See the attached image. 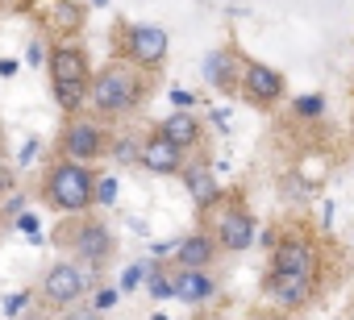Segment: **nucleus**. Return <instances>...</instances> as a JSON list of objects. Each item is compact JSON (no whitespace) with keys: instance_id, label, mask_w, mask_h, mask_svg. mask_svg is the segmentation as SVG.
Returning <instances> with one entry per match:
<instances>
[{"instance_id":"nucleus-15","label":"nucleus","mask_w":354,"mask_h":320,"mask_svg":"<svg viewBox=\"0 0 354 320\" xmlns=\"http://www.w3.org/2000/svg\"><path fill=\"white\" fill-rule=\"evenodd\" d=\"M267 291L279 308H304L317 291V279L313 274H267Z\"/></svg>"},{"instance_id":"nucleus-1","label":"nucleus","mask_w":354,"mask_h":320,"mask_svg":"<svg viewBox=\"0 0 354 320\" xmlns=\"http://www.w3.org/2000/svg\"><path fill=\"white\" fill-rule=\"evenodd\" d=\"M154 92V75L125 63V59H109L100 71H92L88 83V112L104 125L113 121H129L133 112H142V104Z\"/></svg>"},{"instance_id":"nucleus-22","label":"nucleus","mask_w":354,"mask_h":320,"mask_svg":"<svg viewBox=\"0 0 354 320\" xmlns=\"http://www.w3.org/2000/svg\"><path fill=\"white\" fill-rule=\"evenodd\" d=\"M113 299H117V291H100V295H96V312H104Z\"/></svg>"},{"instance_id":"nucleus-17","label":"nucleus","mask_w":354,"mask_h":320,"mask_svg":"<svg viewBox=\"0 0 354 320\" xmlns=\"http://www.w3.org/2000/svg\"><path fill=\"white\" fill-rule=\"evenodd\" d=\"M184 183H188V192H192V200H196V208H213L217 200H221V188H217V175L205 167V163H184Z\"/></svg>"},{"instance_id":"nucleus-21","label":"nucleus","mask_w":354,"mask_h":320,"mask_svg":"<svg viewBox=\"0 0 354 320\" xmlns=\"http://www.w3.org/2000/svg\"><path fill=\"white\" fill-rule=\"evenodd\" d=\"M142 279H146V266H129V270H125V279H121V291H133Z\"/></svg>"},{"instance_id":"nucleus-2","label":"nucleus","mask_w":354,"mask_h":320,"mask_svg":"<svg viewBox=\"0 0 354 320\" xmlns=\"http://www.w3.org/2000/svg\"><path fill=\"white\" fill-rule=\"evenodd\" d=\"M96 183H100L96 167L75 163V158H50L38 179V200L59 217H80L96 208Z\"/></svg>"},{"instance_id":"nucleus-23","label":"nucleus","mask_w":354,"mask_h":320,"mask_svg":"<svg viewBox=\"0 0 354 320\" xmlns=\"http://www.w3.org/2000/svg\"><path fill=\"white\" fill-rule=\"evenodd\" d=\"M201 320H217V316H201Z\"/></svg>"},{"instance_id":"nucleus-9","label":"nucleus","mask_w":354,"mask_h":320,"mask_svg":"<svg viewBox=\"0 0 354 320\" xmlns=\"http://www.w3.org/2000/svg\"><path fill=\"white\" fill-rule=\"evenodd\" d=\"M138 167H146L150 175H180L184 163H188V154L180 146H171L158 129H150L142 141H138V158H133Z\"/></svg>"},{"instance_id":"nucleus-20","label":"nucleus","mask_w":354,"mask_h":320,"mask_svg":"<svg viewBox=\"0 0 354 320\" xmlns=\"http://www.w3.org/2000/svg\"><path fill=\"white\" fill-rule=\"evenodd\" d=\"M13 179H9V137H5V129H0V188H9Z\"/></svg>"},{"instance_id":"nucleus-5","label":"nucleus","mask_w":354,"mask_h":320,"mask_svg":"<svg viewBox=\"0 0 354 320\" xmlns=\"http://www.w3.org/2000/svg\"><path fill=\"white\" fill-rule=\"evenodd\" d=\"M109 146H113V133L104 121H96L92 112H71L55 137V158H75V163L96 167L100 158H109Z\"/></svg>"},{"instance_id":"nucleus-18","label":"nucleus","mask_w":354,"mask_h":320,"mask_svg":"<svg viewBox=\"0 0 354 320\" xmlns=\"http://www.w3.org/2000/svg\"><path fill=\"white\" fill-rule=\"evenodd\" d=\"M146 287H150V295H154V299H167V295H171V270H162V266H150V279H146Z\"/></svg>"},{"instance_id":"nucleus-6","label":"nucleus","mask_w":354,"mask_h":320,"mask_svg":"<svg viewBox=\"0 0 354 320\" xmlns=\"http://www.w3.org/2000/svg\"><path fill=\"white\" fill-rule=\"evenodd\" d=\"M167 50H171V38L158 26H146V21H117L113 26V59H125V63L154 75L167 63Z\"/></svg>"},{"instance_id":"nucleus-10","label":"nucleus","mask_w":354,"mask_h":320,"mask_svg":"<svg viewBox=\"0 0 354 320\" xmlns=\"http://www.w3.org/2000/svg\"><path fill=\"white\" fill-rule=\"evenodd\" d=\"M271 270L275 274H313L317 279V246L304 233H288L271 250Z\"/></svg>"},{"instance_id":"nucleus-4","label":"nucleus","mask_w":354,"mask_h":320,"mask_svg":"<svg viewBox=\"0 0 354 320\" xmlns=\"http://www.w3.org/2000/svg\"><path fill=\"white\" fill-rule=\"evenodd\" d=\"M92 59L80 42H55L50 59H46V75H50V96L59 100L63 117L84 112L88 104V83H92Z\"/></svg>"},{"instance_id":"nucleus-8","label":"nucleus","mask_w":354,"mask_h":320,"mask_svg":"<svg viewBox=\"0 0 354 320\" xmlns=\"http://www.w3.org/2000/svg\"><path fill=\"white\" fill-rule=\"evenodd\" d=\"M283 92H288L283 71H275V67H267L259 59H246L242 63V79H238V96L242 100H250L254 108H271V104L283 100Z\"/></svg>"},{"instance_id":"nucleus-14","label":"nucleus","mask_w":354,"mask_h":320,"mask_svg":"<svg viewBox=\"0 0 354 320\" xmlns=\"http://www.w3.org/2000/svg\"><path fill=\"white\" fill-rule=\"evenodd\" d=\"M217 254H221L217 237L201 229V233H188L180 246L171 250V262H175V266H192V270H209V266L217 262Z\"/></svg>"},{"instance_id":"nucleus-3","label":"nucleus","mask_w":354,"mask_h":320,"mask_svg":"<svg viewBox=\"0 0 354 320\" xmlns=\"http://www.w3.org/2000/svg\"><path fill=\"white\" fill-rule=\"evenodd\" d=\"M50 241H55L67 258H75L88 274H100V270L113 262V254H117V237H113V229H109L96 212L63 217V225H55Z\"/></svg>"},{"instance_id":"nucleus-16","label":"nucleus","mask_w":354,"mask_h":320,"mask_svg":"<svg viewBox=\"0 0 354 320\" xmlns=\"http://www.w3.org/2000/svg\"><path fill=\"white\" fill-rule=\"evenodd\" d=\"M154 129H158L171 146H180L184 154H188V150H196V146L205 141V125H201V117H196V112H188V108L171 112V117H167V121H158Z\"/></svg>"},{"instance_id":"nucleus-19","label":"nucleus","mask_w":354,"mask_h":320,"mask_svg":"<svg viewBox=\"0 0 354 320\" xmlns=\"http://www.w3.org/2000/svg\"><path fill=\"white\" fill-rule=\"evenodd\" d=\"M321 108H325V100H321V96H300V100H296V117H304V121L321 117Z\"/></svg>"},{"instance_id":"nucleus-13","label":"nucleus","mask_w":354,"mask_h":320,"mask_svg":"<svg viewBox=\"0 0 354 320\" xmlns=\"http://www.w3.org/2000/svg\"><path fill=\"white\" fill-rule=\"evenodd\" d=\"M171 295L184 303H209L217 295V279L209 270H192V266H171Z\"/></svg>"},{"instance_id":"nucleus-7","label":"nucleus","mask_w":354,"mask_h":320,"mask_svg":"<svg viewBox=\"0 0 354 320\" xmlns=\"http://www.w3.org/2000/svg\"><path fill=\"white\" fill-rule=\"evenodd\" d=\"M88 283H92V274H88L75 258H55V262L38 274V299H42V308H50V312H67L75 299L88 295Z\"/></svg>"},{"instance_id":"nucleus-12","label":"nucleus","mask_w":354,"mask_h":320,"mask_svg":"<svg viewBox=\"0 0 354 320\" xmlns=\"http://www.w3.org/2000/svg\"><path fill=\"white\" fill-rule=\"evenodd\" d=\"M217 246L221 250H230V254H242V250H250L254 246V217L242 208V204H234V208H225L221 212V221H217Z\"/></svg>"},{"instance_id":"nucleus-11","label":"nucleus","mask_w":354,"mask_h":320,"mask_svg":"<svg viewBox=\"0 0 354 320\" xmlns=\"http://www.w3.org/2000/svg\"><path fill=\"white\" fill-rule=\"evenodd\" d=\"M242 63H246V54L238 46L209 50L205 54V79H209V88L221 92V96H234L238 92V79H242Z\"/></svg>"}]
</instances>
